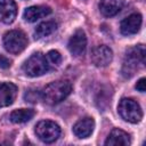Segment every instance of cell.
<instances>
[{
  "label": "cell",
  "mask_w": 146,
  "mask_h": 146,
  "mask_svg": "<svg viewBox=\"0 0 146 146\" xmlns=\"http://www.w3.org/2000/svg\"><path fill=\"white\" fill-rule=\"evenodd\" d=\"M72 91V84L67 80H58L49 83L41 91V98L48 105H56L63 102Z\"/></svg>",
  "instance_id": "1"
},
{
  "label": "cell",
  "mask_w": 146,
  "mask_h": 146,
  "mask_svg": "<svg viewBox=\"0 0 146 146\" xmlns=\"http://www.w3.org/2000/svg\"><path fill=\"white\" fill-rule=\"evenodd\" d=\"M145 47L144 44L135 46L125 52L123 66H122V74L125 78H131L139 68L144 67L145 65Z\"/></svg>",
  "instance_id": "2"
},
{
  "label": "cell",
  "mask_w": 146,
  "mask_h": 146,
  "mask_svg": "<svg viewBox=\"0 0 146 146\" xmlns=\"http://www.w3.org/2000/svg\"><path fill=\"white\" fill-rule=\"evenodd\" d=\"M23 72L31 78L40 76L47 73L50 68L48 58L42 52H34L23 64Z\"/></svg>",
  "instance_id": "3"
},
{
  "label": "cell",
  "mask_w": 146,
  "mask_h": 146,
  "mask_svg": "<svg viewBox=\"0 0 146 146\" xmlns=\"http://www.w3.org/2000/svg\"><path fill=\"white\" fill-rule=\"evenodd\" d=\"M117 112L124 121L130 123H138L143 119L141 107L132 98H122L117 105Z\"/></svg>",
  "instance_id": "4"
},
{
  "label": "cell",
  "mask_w": 146,
  "mask_h": 146,
  "mask_svg": "<svg viewBox=\"0 0 146 146\" xmlns=\"http://www.w3.org/2000/svg\"><path fill=\"white\" fill-rule=\"evenodd\" d=\"M3 47L10 54H19L23 51L27 46V38L24 32L19 30H11L5 33L3 39Z\"/></svg>",
  "instance_id": "5"
},
{
  "label": "cell",
  "mask_w": 146,
  "mask_h": 146,
  "mask_svg": "<svg viewBox=\"0 0 146 146\" xmlns=\"http://www.w3.org/2000/svg\"><path fill=\"white\" fill-rule=\"evenodd\" d=\"M35 135L43 143L50 144L56 141L60 136V128L54 121L43 120L35 125Z\"/></svg>",
  "instance_id": "6"
},
{
  "label": "cell",
  "mask_w": 146,
  "mask_h": 146,
  "mask_svg": "<svg viewBox=\"0 0 146 146\" xmlns=\"http://www.w3.org/2000/svg\"><path fill=\"white\" fill-rule=\"evenodd\" d=\"M68 50L74 56H81L87 48V36L83 30H76L68 40Z\"/></svg>",
  "instance_id": "7"
},
{
  "label": "cell",
  "mask_w": 146,
  "mask_h": 146,
  "mask_svg": "<svg viewBox=\"0 0 146 146\" xmlns=\"http://www.w3.org/2000/svg\"><path fill=\"white\" fill-rule=\"evenodd\" d=\"M113 59V51L110 47L102 44L96 47L91 52V60L98 67L107 66Z\"/></svg>",
  "instance_id": "8"
},
{
  "label": "cell",
  "mask_w": 146,
  "mask_h": 146,
  "mask_svg": "<svg viewBox=\"0 0 146 146\" xmlns=\"http://www.w3.org/2000/svg\"><path fill=\"white\" fill-rule=\"evenodd\" d=\"M141 15L138 13H133L131 15H129L128 17H125L121 24H120V31L122 34L124 35H131V34H136L140 26H141Z\"/></svg>",
  "instance_id": "9"
},
{
  "label": "cell",
  "mask_w": 146,
  "mask_h": 146,
  "mask_svg": "<svg viewBox=\"0 0 146 146\" xmlns=\"http://www.w3.org/2000/svg\"><path fill=\"white\" fill-rule=\"evenodd\" d=\"M17 7L14 0H0V22L10 24L15 21Z\"/></svg>",
  "instance_id": "10"
},
{
  "label": "cell",
  "mask_w": 146,
  "mask_h": 146,
  "mask_svg": "<svg viewBox=\"0 0 146 146\" xmlns=\"http://www.w3.org/2000/svg\"><path fill=\"white\" fill-rule=\"evenodd\" d=\"M17 95V87L11 82L0 83V107L9 106L14 103Z\"/></svg>",
  "instance_id": "11"
},
{
  "label": "cell",
  "mask_w": 146,
  "mask_h": 146,
  "mask_svg": "<svg viewBox=\"0 0 146 146\" xmlns=\"http://www.w3.org/2000/svg\"><path fill=\"white\" fill-rule=\"evenodd\" d=\"M125 0H100L99 11L105 17H112L120 13L123 8Z\"/></svg>",
  "instance_id": "12"
},
{
  "label": "cell",
  "mask_w": 146,
  "mask_h": 146,
  "mask_svg": "<svg viewBox=\"0 0 146 146\" xmlns=\"http://www.w3.org/2000/svg\"><path fill=\"white\" fill-rule=\"evenodd\" d=\"M95 128V121L92 117H83L73 125V132L78 138L89 137Z\"/></svg>",
  "instance_id": "13"
},
{
  "label": "cell",
  "mask_w": 146,
  "mask_h": 146,
  "mask_svg": "<svg viewBox=\"0 0 146 146\" xmlns=\"http://www.w3.org/2000/svg\"><path fill=\"white\" fill-rule=\"evenodd\" d=\"M129 144L130 136L121 129H113L105 140L106 146H128Z\"/></svg>",
  "instance_id": "14"
},
{
  "label": "cell",
  "mask_w": 146,
  "mask_h": 146,
  "mask_svg": "<svg viewBox=\"0 0 146 146\" xmlns=\"http://www.w3.org/2000/svg\"><path fill=\"white\" fill-rule=\"evenodd\" d=\"M50 13H51V9L47 6H31L24 10L23 17L26 22L33 23L42 17H46Z\"/></svg>",
  "instance_id": "15"
},
{
  "label": "cell",
  "mask_w": 146,
  "mask_h": 146,
  "mask_svg": "<svg viewBox=\"0 0 146 146\" xmlns=\"http://www.w3.org/2000/svg\"><path fill=\"white\" fill-rule=\"evenodd\" d=\"M35 112L34 110L31 108H19V110H15L10 113V121L13 123H24L30 121L33 116H34Z\"/></svg>",
  "instance_id": "16"
},
{
  "label": "cell",
  "mask_w": 146,
  "mask_h": 146,
  "mask_svg": "<svg viewBox=\"0 0 146 146\" xmlns=\"http://www.w3.org/2000/svg\"><path fill=\"white\" fill-rule=\"evenodd\" d=\"M57 29V23L55 21H46L40 23L34 30V36L36 39H41L44 36L50 35Z\"/></svg>",
  "instance_id": "17"
},
{
  "label": "cell",
  "mask_w": 146,
  "mask_h": 146,
  "mask_svg": "<svg viewBox=\"0 0 146 146\" xmlns=\"http://www.w3.org/2000/svg\"><path fill=\"white\" fill-rule=\"evenodd\" d=\"M46 56H47V58H48L49 64L59 65L60 62H62V55H60L57 50H50Z\"/></svg>",
  "instance_id": "18"
},
{
  "label": "cell",
  "mask_w": 146,
  "mask_h": 146,
  "mask_svg": "<svg viewBox=\"0 0 146 146\" xmlns=\"http://www.w3.org/2000/svg\"><path fill=\"white\" fill-rule=\"evenodd\" d=\"M41 98V94L38 92V90H29L25 94V100L30 103H36L38 99Z\"/></svg>",
  "instance_id": "19"
},
{
  "label": "cell",
  "mask_w": 146,
  "mask_h": 146,
  "mask_svg": "<svg viewBox=\"0 0 146 146\" xmlns=\"http://www.w3.org/2000/svg\"><path fill=\"white\" fill-rule=\"evenodd\" d=\"M136 89L138 91H140V92H145V90H146V79L145 78H141V79H139L137 81Z\"/></svg>",
  "instance_id": "20"
},
{
  "label": "cell",
  "mask_w": 146,
  "mask_h": 146,
  "mask_svg": "<svg viewBox=\"0 0 146 146\" xmlns=\"http://www.w3.org/2000/svg\"><path fill=\"white\" fill-rule=\"evenodd\" d=\"M10 63H11V62H10L7 57L0 55V67H1V68H8V67L10 66Z\"/></svg>",
  "instance_id": "21"
}]
</instances>
